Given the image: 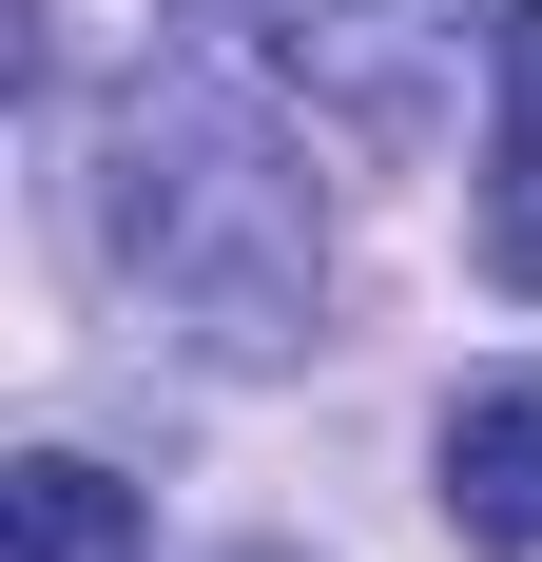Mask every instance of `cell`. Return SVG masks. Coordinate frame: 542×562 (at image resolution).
Segmentation results:
<instances>
[{
    "label": "cell",
    "instance_id": "cell-5",
    "mask_svg": "<svg viewBox=\"0 0 542 562\" xmlns=\"http://www.w3.org/2000/svg\"><path fill=\"white\" fill-rule=\"evenodd\" d=\"M233 40H310V20H349V0H214Z\"/></svg>",
    "mask_w": 542,
    "mask_h": 562
},
{
    "label": "cell",
    "instance_id": "cell-1",
    "mask_svg": "<svg viewBox=\"0 0 542 562\" xmlns=\"http://www.w3.org/2000/svg\"><path fill=\"white\" fill-rule=\"evenodd\" d=\"M116 272L174 291L214 349H291L310 330V272H329V233H310V175H291V136L233 98H136L116 116Z\"/></svg>",
    "mask_w": 542,
    "mask_h": 562
},
{
    "label": "cell",
    "instance_id": "cell-2",
    "mask_svg": "<svg viewBox=\"0 0 542 562\" xmlns=\"http://www.w3.org/2000/svg\"><path fill=\"white\" fill-rule=\"evenodd\" d=\"M445 524L485 562H542V369H485V389H445Z\"/></svg>",
    "mask_w": 542,
    "mask_h": 562
},
{
    "label": "cell",
    "instance_id": "cell-4",
    "mask_svg": "<svg viewBox=\"0 0 542 562\" xmlns=\"http://www.w3.org/2000/svg\"><path fill=\"white\" fill-rule=\"evenodd\" d=\"M485 98H504V175H542V0H504V40H485Z\"/></svg>",
    "mask_w": 542,
    "mask_h": 562
},
{
    "label": "cell",
    "instance_id": "cell-3",
    "mask_svg": "<svg viewBox=\"0 0 542 562\" xmlns=\"http://www.w3.org/2000/svg\"><path fill=\"white\" fill-rule=\"evenodd\" d=\"M0 524H20V562H156V524H136V485L78 447H39L20 485H0Z\"/></svg>",
    "mask_w": 542,
    "mask_h": 562
}]
</instances>
